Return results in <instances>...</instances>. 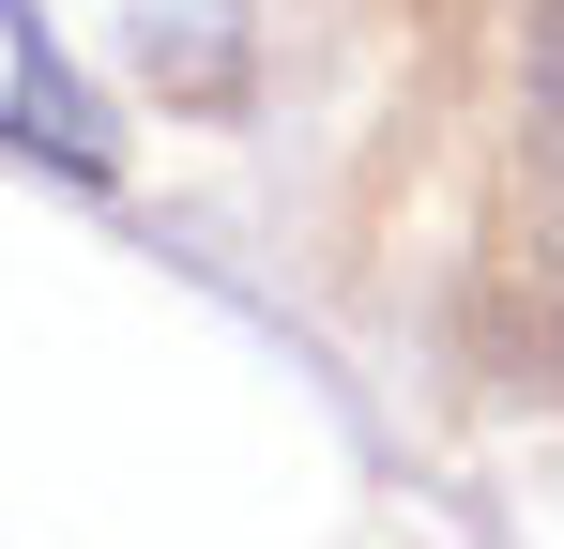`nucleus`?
<instances>
[{
  "instance_id": "nucleus-2",
  "label": "nucleus",
  "mask_w": 564,
  "mask_h": 549,
  "mask_svg": "<svg viewBox=\"0 0 564 549\" xmlns=\"http://www.w3.org/2000/svg\"><path fill=\"white\" fill-rule=\"evenodd\" d=\"M519 138H534V183L564 198V0L519 15Z\"/></svg>"
},
{
  "instance_id": "nucleus-1",
  "label": "nucleus",
  "mask_w": 564,
  "mask_h": 549,
  "mask_svg": "<svg viewBox=\"0 0 564 549\" xmlns=\"http://www.w3.org/2000/svg\"><path fill=\"white\" fill-rule=\"evenodd\" d=\"M0 138H15V153H46V169H77V183L122 169V122H107L93 77L46 46V15H31V0H0Z\"/></svg>"
}]
</instances>
